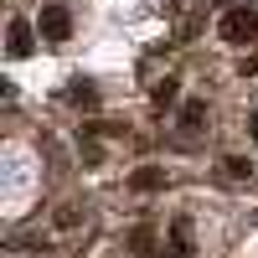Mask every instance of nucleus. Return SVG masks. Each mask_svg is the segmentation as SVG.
<instances>
[{
  "label": "nucleus",
  "instance_id": "nucleus-7",
  "mask_svg": "<svg viewBox=\"0 0 258 258\" xmlns=\"http://www.w3.org/2000/svg\"><path fill=\"white\" fill-rule=\"evenodd\" d=\"M68 98H73V103H83V109H93V103H98V88H93V83H73Z\"/></svg>",
  "mask_w": 258,
  "mask_h": 258
},
{
  "label": "nucleus",
  "instance_id": "nucleus-6",
  "mask_svg": "<svg viewBox=\"0 0 258 258\" xmlns=\"http://www.w3.org/2000/svg\"><path fill=\"white\" fill-rule=\"evenodd\" d=\"M222 176H227V181H248V176H253V165H248L243 155H227V160H222Z\"/></svg>",
  "mask_w": 258,
  "mask_h": 258
},
{
  "label": "nucleus",
  "instance_id": "nucleus-10",
  "mask_svg": "<svg viewBox=\"0 0 258 258\" xmlns=\"http://www.w3.org/2000/svg\"><path fill=\"white\" fill-rule=\"evenodd\" d=\"M248 135H253V140H258V114H253V119H248Z\"/></svg>",
  "mask_w": 258,
  "mask_h": 258
},
{
  "label": "nucleus",
  "instance_id": "nucleus-1",
  "mask_svg": "<svg viewBox=\"0 0 258 258\" xmlns=\"http://www.w3.org/2000/svg\"><path fill=\"white\" fill-rule=\"evenodd\" d=\"M36 31L47 36V41H68V36H73V11H68V6H41Z\"/></svg>",
  "mask_w": 258,
  "mask_h": 258
},
{
  "label": "nucleus",
  "instance_id": "nucleus-8",
  "mask_svg": "<svg viewBox=\"0 0 258 258\" xmlns=\"http://www.w3.org/2000/svg\"><path fill=\"white\" fill-rule=\"evenodd\" d=\"M176 98H181V83H176V78H165L160 88H155V103H160V109H170Z\"/></svg>",
  "mask_w": 258,
  "mask_h": 258
},
{
  "label": "nucleus",
  "instance_id": "nucleus-5",
  "mask_svg": "<svg viewBox=\"0 0 258 258\" xmlns=\"http://www.w3.org/2000/svg\"><path fill=\"white\" fill-rule=\"evenodd\" d=\"M181 129H186V135H197V129H207V103H202V98H191L186 109H181Z\"/></svg>",
  "mask_w": 258,
  "mask_h": 258
},
{
  "label": "nucleus",
  "instance_id": "nucleus-4",
  "mask_svg": "<svg viewBox=\"0 0 258 258\" xmlns=\"http://www.w3.org/2000/svg\"><path fill=\"white\" fill-rule=\"evenodd\" d=\"M31 47H36L31 26H26V21H11V57H31Z\"/></svg>",
  "mask_w": 258,
  "mask_h": 258
},
{
  "label": "nucleus",
  "instance_id": "nucleus-9",
  "mask_svg": "<svg viewBox=\"0 0 258 258\" xmlns=\"http://www.w3.org/2000/svg\"><path fill=\"white\" fill-rule=\"evenodd\" d=\"M57 227H78V207H62L57 212Z\"/></svg>",
  "mask_w": 258,
  "mask_h": 258
},
{
  "label": "nucleus",
  "instance_id": "nucleus-3",
  "mask_svg": "<svg viewBox=\"0 0 258 258\" xmlns=\"http://www.w3.org/2000/svg\"><path fill=\"white\" fill-rule=\"evenodd\" d=\"M129 191H140V197L145 191H165V170L160 165H140L135 176H129Z\"/></svg>",
  "mask_w": 258,
  "mask_h": 258
},
{
  "label": "nucleus",
  "instance_id": "nucleus-2",
  "mask_svg": "<svg viewBox=\"0 0 258 258\" xmlns=\"http://www.w3.org/2000/svg\"><path fill=\"white\" fill-rule=\"evenodd\" d=\"M217 31H222V41H253V36H258V16H253L248 6H238V11L222 16Z\"/></svg>",
  "mask_w": 258,
  "mask_h": 258
}]
</instances>
